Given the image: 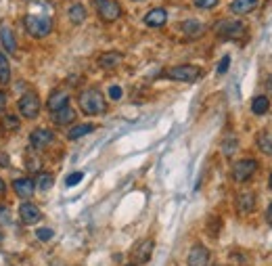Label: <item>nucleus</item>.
<instances>
[{
    "instance_id": "nucleus-1",
    "label": "nucleus",
    "mask_w": 272,
    "mask_h": 266,
    "mask_svg": "<svg viewBox=\"0 0 272 266\" xmlns=\"http://www.w3.org/2000/svg\"><path fill=\"white\" fill-rule=\"evenodd\" d=\"M78 105L86 115H99L107 111V101H105L103 92L99 88H86L80 92L78 97Z\"/></svg>"
},
{
    "instance_id": "nucleus-2",
    "label": "nucleus",
    "mask_w": 272,
    "mask_h": 266,
    "mask_svg": "<svg viewBox=\"0 0 272 266\" xmlns=\"http://www.w3.org/2000/svg\"><path fill=\"white\" fill-rule=\"evenodd\" d=\"M28 34L34 38H46L53 32V19L46 15H28L26 21H23Z\"/></svg>"
},
{
    "instance_id": "nucleus-3",
    "label": "nucleus",
    "mask_w": 272,
    "mask_h": 266,
    "mask_svg": "<svg viewBox=\"0 0 272 266\" xmlns=\"http://www.w3.org/2000/svg\"><path fill=\"white\" fill-rule=\"evenodd\" d=\"M163 76L168 80H176V82H195L201 76V69L197 65H174L165 69Z\"/></svg>"
},
{
    "instance_id": "nucleus-4",
    "label": "nucleus",
    "mask_w": 272,
    "mask_h": 266,
    "mask_svg": "<svg viewBox=\"0 0 272 266\" xmlns=\"http://www.w3.org/2000/svg\"><path fill=\"white\" fill-rule=\"evenodd\" d=\"M17 107L26 120H34V118H38V113H40V99L36 92H26V95H21V99L17 101Z\"/></svg>"
},
{
    "instance_id": "nucleus-5",
    "label": "nucleus",
    "mask_w": 272,
    "mask_h": 266,
    "mask_svg": "<svg viewBox=\"0 0 272 266\" xmlns=\"http://www.w3.org/2000/svg\"><path fill=\"white\" fill-rule=\"evenodd\" d=\"M247 32L245 23L236 21V19H224L216 26V34L220 38H226V40H236V38H243V34Z\"/></svg>"
},
{
    "instance_id": "nucleus-6",
    "label": "nucleus",
    "mask_w": 272,
    "mask_h": 266,
    "mask_svg": "<svg viewBox=\"0 0 272 266\" xmlns=\"http://www.w3.org/2000/svg\"><path fill=\"white\" fill-rule=\"evenodd\" d=\"M255 170H257V161L255 159H241V161H236V164L232 166V178L236 182H245V180H249L253 174H255Z\"/></svg>"
},
{
    "instance_id": "nucleus-7",
    "label": "nucleus",
    "mask_w": 272,
    "mask_h": 266,
    "mask_svg": "<svg viewBox=\"0 0 272 266\" xmlns=\"http://www.w3.org/2000/svg\"><path fill=\"white\" fill-rule=\"evenodd\" d=\"M97 11L103 21H117L122 17V7L117 0H97Z\"/></svg>"
},
{
    "instance_id": "nucleus-8",
    "label": "nucleus",
    "mask_w": 272,
    "mask_h": 266,
    "mask_svg": "<svg viewBox=\"0 0 272 266\" xmlns=\"http://www.w3.org/2000/svg\"><path fill=\"white\" fill-rule=\"evenodd\" d=\"M53 138H55L53 130H49V128H36V130L30 134V143H32V147L36 149V151H42V149H46V147L53 143Z\"/></svg>"
},
{
    "instance_id": "nucleus-9",
    "label": "nucleus",
    "mask_w": 272,
    "mask_h": 266,
    "mask_svg": "<svg viewBox=\"0 0 272 266\" xmlns=\"http://www.w3.org/2000/svg\"><path fill=\"white\" fill-rule=\"evenodd\" d=\"M19 218H21L23 224L32 226V224L40 222L42 212H40L38 205H34V203H30V201H26V203H21V207H19Z\"/></svg>"
},
{
    "instance_id": "nucleus-10",
    "label": "nucleus",
    "mask_w": 272,
    "mask_h": 266,
    "mask_svg": "<svg viewBox=\"0 0 272 266\" xmlns=\"http://www.w3.org/2000/svg\"><path fill=\"white\" fill-rule=\"evenodd\" d=\"M209 262V251L205 245H193L191 251H188L186 264L188 266H207Z\"/></svg>"
},
{
    "instance_id": "nucleus-11",
    "label": "nucleus",
    "mask_w": 272,
    "mask_h": 266,
    "mask_svg": "<svg viewBox=\"0 0 272 266\" xmlns=\"http://www.w3.org/2000/svg\"><path fill=\"white\" fill-rule=\"evenodd\" d=\"M13 189L17 193V197L21 199H32V195L36 193V182H34L32 178H17L13 180Z\"/></svg>"
},
{
    "instance_id": "nucleus-12",
    "label": "nucleus",
    "mask_w": 272,
    "mask_h": 266,
    "mask_svg": "<svg viewBox=\"0 0 272 266\" xmlns=\"http://www.w3.org/2000/svg\"><path fill=\"white\" fill-rule=\"evenodd\" d=\"M153 247H155V243H153V239H145V241H140V243L134 247V251H132L134 264H145V262H149L151 253H153Z\"/></svg>"
},
{
    "instance_id": "nucleus-13",
    "label": "nucleus",
    "mask_w": 272,
    "mask_h": 266,
    "mask_svg": "<svg viewBox=\"0 0 272 266\" xmlns=\"http://www.w3.org/2000/svg\"><path fill=\"white\" fill-rule=\"evenodd\" d=\"M67 101H69L67 92H65L63 88H57V90L51 92L49 101H46V109H49L51 113H55V111H59V109H63V107L67 105Z\"/></svg>"
},
{
    "instance_id": "nucleus-14",
    "label": "nucleus",
    "mask_w": 272,
    "mask_h": 266,
    "mask_svg": "<svg viewBox=\"0 0 272 266\" xmlns=\"http://www.w3.org/2000/svg\"><path fill=\"white\" fill-rule=\"evenodd\" d=\"M0 42H3L5 51H7L9 55H13V53L17 51L15 34H13V30H11V28L7 26V23H0Z\"/></svg>"
},
{
    "instance_id": "nucleus-15",
    "label": "nucleus",
    "mask_w": 272,
    "mask_h": 266,
    "mask_svg": "<svg viewBox=\"0 0 272 266\" xmlns=\"http://www.w3.org/2000/svg\"><path fill=\"white\" fill-rule=\"evenodd\" d=\"M236 207H239L241 214H251L255 210V195L251 191L239 193V197H236Z\"/></svg>"
},
{
    "instance_id": "nucleus-16",
    "label": "nucleus",
    "mask_w": 272,
    "mask_h": 266,
    "mask_svg": "<svg viewBox=\"0 0 272 266\" xmlns=\"http://www.w3.org/2000/svg\"><path fill=\"white\" fill-rule=\"evenodd\" d=\"M165 21H168V13H165V9H151L149 13L145 15V23L149 28H161V26H165Z\"/></svg>"
},
{
    "instance_id": "nucleus-17",
    "label": "nucleus",
    "mask_w": 272,
    "mask_h": 266,
    "mask_svg": "<svg viewBox=\"0 0 272 266\" xmlns=\"http://www.w3.org/2000/svg\"><path fill=\"white\" fill-rule=\"evenodd\" d=\"M124 61V55L122 53H117V51H109V53H103L101 57H99V65L103 67V69H113V67H117Z\"/></svg>"
},
{
    "instance_id": "nucleus-18",
    "label": "nucleus",
    "mask_w": 272,
    "mask_h": 266,
    "mask_svg": "<svg viewBox=\"0 0 272 266\" xmlns=\"http://www.w3.org/2000/svg\"><path fill=\"white\" fill-rule=\"evenodd\" d=\"M257 5H259V0H232L230 11L234 15H249Z\"/></svg>"
},
{
    "instance_id": "nucleus-19",
    "label": "nucleus",
    "mask_w": 272,
    "mask_h": 266,
    "mask_svg": "<svg viewBox=\"0 0 272 266\" xmlns=\"http://www.w3.org/2000/svg\"><path fill=\"white\" fill-rule=\"evenodd\" d=\"M76 120V109H72L69 105H65L63 109H59L53 113V122L57 126H67V124H72Z\"/></svg>"
},
{
    "instance_id": "nucleus-20",
    "label": "nucleus",
    "mask_w": 272,
    "mask_h": 266,
    "mask_svg": "<svg viewBox=\"0 0 272 266\" xmlns=\"http://www.w3.org/2000/svg\"><path fill=\"white\" fill-rule=\"evenodd\" d=\"M182 32L186 34L188 38H199V36H203V32H205V26L203 23H199L195 19H188L182 23Z\"/></svg>"
},
{
    "instance_id": "nucleus-21",
    "label": "nucleus",
    "mask_w": 272,
    "mask_h": 266,
    "mask_svg": "<svg viewBox=\"0 0 272 266\" xmlns=\"http://www.w3.org/2000/svg\"><path fill=\"white\" fill-rule=\"evenodd\" d=\"M94 128H97L94 124H76L74 128H69L67 138H69V141H78V138H82V136H86V134L94 132Z\"/></svg>"
},
{
    "instance_id": "nucleus-22",
    "label": "nucleus",
    "mask_w": 272,
    "mask_h": 266,
    "mask_svg": "<svg viewBox=\"0 0 272 266\" xmlns=\"http://www.w3.org/2000/svg\"><path fill=\"white\" fill-rule=\"evenodd\" d=\"M67 17H69V21H72V23L80 26V23L86 21V9L82 7L80 3H78V5H72V7H69V11H67Z\"/></svg>"
},
{
    "instance_id": "nucleus-23",
    "label": "nucleus",
    "mask_w": 272,
    "mask_h": 266,
    "mask_svg": "<svg viewBox=\"0 0 272 266\" xmlns=\"http://www.w3.org/2000/svg\"><path fill=\"white\" fill-rule=\"evenodd\" d=\"M257 147L264 155L272 157V132H259L257 134Z\"/></svg>"
},
{
    "instance_id": "nucleus-24",
    "label": "nucleus",
    "mask_w": 272,
    "mask_h": 266,
    "mask_svg": "<svg viewBox=\"0 0 272 266\" xmlns=\"http://www.w3.org/2000/svg\"><path fill=\"white\" fill-rule=\"evenodd\" d=\"M34 182H36V189H40V191H49L53 184H55V176L51 174V172H40Z\"/></svg>"
},
{
    "instance_id": "nucleus-25",
    "label": "nucleus",
    "mask_w": 272,
    "mask_h": 266,
    "mask_svg": "<svg viewBox=\"0 0 272 266\" xmlns=\"http://www.w3.org/2000/svg\"><path fill=\"white\" fill-rule=\"evenodd\" d=\"M11 82V65L5 53H0V84L7 86Z\"/></svg>"
},
{
    "instance_id": "nucleus-26",
    "label": "nucleus",
    "mask_w": 272,
    "mask_h": 266,
    "mask_svg": "<svg viewBox=\"0 0 272 266\" xmlns=\"http://www.w3.org/2000/svg\"><path fill=\"white\" fill-rule=\"evenodd\" d=\"M270 109V101H268V97H255L253 101H251V111L255 113V115H264L266 111Z\"/></svg>"
},
{
    "instance_id": "nucleus-27",
    "label": "nucleus",
    "mask_w": 272,
    "mask_h": 266,
    "mask_svg": "<svg viewBox=\"0 0 272 266\" xmlns=\"http://www.w3.org/2000/svg\"><path fill=\"white\" fill-rule=\"evenodd\" d=\"M19 126H21V122H19V118L17 115H5L3 118V128L5 130H9V132H15V130H19Z\"/></svg>"
},
{
    "instance_id": "nucleus-28",
    "label": "nucleus",
    "mask_w": 272,
    "mask_h": 266,
    "mask_svg": "<svg viewBox=\"0 0 272 266\" xmlns=\"http://www.w3.org/2000/svg\"><path fill=\"white\" fill-rule=\"evenodd\" d=\"M236 147H239V143H236V138L234 136H226V141H224L222 145V151L226 157H230L232 153H236Z\"/></svg>"
},
{
    "instance_id": "nucleus-29",
    "label": "nucleus",
    "mask_w": 272,
    "mask_h": 266,
    "mask_svg": "<svg viewBox=\"0 0 272 266\" xmlns=\"http://www.w3.org/2000/svg\"><path fill=\"white\" fill-rule=\"evenodd\" d=\"M193 5L197 7V9H214V7H218L220 5V0H193Z\"/></svg>"
},
{
    "instance_id": "nucleus-30",
    "label": "nucleus",
    "mask_w": 272,
    "mask_h": 266,
    "mask_svg": "<svg viewBox=\"0 0 272 266\" xmlns=\"http://www.w3.org/2000/svg\"><path fill=\"white\" fill-rule=\"evenodd\" d=\"M82 178H84V174H82V172H74V174H69V176H67L65 184H67V187H76V184H78Z\"/></svg>"
},
{
    "instance_id": "nucleus-31",
    "label": "nucleus",
    "mask_w": 272,
    "mask_h": 266,
    "mask_svg": "<svg viewBox=\"0 0 272 266\" xmlns=\"http://www.w3.org/2000/svg\"><path fill=\"white\" fill-rule=\"evenodd\" d=\"M53 228H38L36 230V237L40 239V241H49V239H53Z\"/></svg>"
},
{
    "instance_id": "nucleus-32",
    "label": "nucleus",
    "mask_w": 272,
    "mask_h": 266,
    "mask_svg": "<svg viewBox=\"0 0 272 266\" xmlns=\"http://www.w3.org/2000/svg\"><path fill=\"white\" fill-rule=\"evenodd\" d=\"M228 65H230V57H222V61L218 63V74H226L228 72Z\"/></svg>"
},
{
    "instance_id": "nucleus-33",
    "label": "nucleus",
    "mask_w": 272,
    "mask_h": 266,
    "mask_svg": "<svg viewBox=\"0 0 272 266\" xmlns=\"http://www.w3.org/2000/svg\"><path fill=\"white\" fill-rule=\"evenodd\" d=\"M122 95H124V92H122V88H120V86H111V88H109V97H111L113 101H120V99H122Z\"/></svg>"
},
{
    "instance_id": "nucleus-34",
    "label": "nucleus",
    "mask_w": 272,
    "mask_h": 266,
    "mask_svg": "<svg viewBox=\"0 0 272 266\" xmlns=\"http://www.w3.org/2000/svg\"><path fill=\"white\" fill-rule=\"evenodd\" d=\"M9 166H11V157L5 151H0V168H9Z\"/></svg>"
},
{
    "instance_id": "nucleus-35",
    "label": "nucleus",
    "mask_w": 272,
    "mask_h": 266,
    "mask_svg": "<svg viewBox=\"0 0 272 266\" xmlns=\"http://www.w3.org/2000/svg\"><path fill=\"white\" fill-rule=\"evenodd\" d=\"M7 103H9V97H7V92H5V90H0V113L5 111Z\"/></svg>"
},
{
    "instance_id": "nucleus-36",
    "label": "nucleus",
    "mask_w": 272,
    "mask_h": 266,
    "mask_svg": "<svg viewBox=\"0 0 272 266\" xmlns=\"http://www.w3.org/2000/svg\"><path fill=\"white\" fill-rule=\"evenodd\" d=\"M266 220H268V224H272V201H270L268 210H266Z\"/></svg>"
},
{
    "instance_id": "nucleus-37",
    "label": "nucleus",
    "mask_w": 272,
    "mask_h": 266,
    "mask_svg": "<svg viewBox=\"0 0 272 266\" xmlns=\"http://www.w3.org/2000/svg\"><path fill=\"white\" fill-rule=\"evenodd\" d=\"M5 191H7V184H5L3 178H0V195H5Z\"/></svg>"
},
{
    "instance_id": "nucleus-38",
    "label": "nucleus",
    "mask_w": 272,
    "mask_h": 266,
    "mask_svg": "<svg viewBox=\"0 0 272 266\" xmlns=\"http://www.w3.org/2000/svg\"><path fill=\"white\" fill-rule=\"evenodd\" d=\"M270 189H272V174H270Z\"/></svg>"
},
{
    "instance_id": "nucleus-39",
    "label": "nucleus",
    "mask_w": 272,
    "mask_h": 266,
    "mask_svg": "<svg viewBox=\"0 0 272 266\" xmlns=\"http://www.w3.org/2000/svg\"><path fill=\"white\" fill-rule=\"evenodd\" d=\"M126 266H136V264H126Z\"/></svg>"
},
{
    "instance_id": "nucleus-40",
    "label": "nucleus",
    "mask_w": 272,
    "mask_h": 266,
    "mask_svg": "<svg viewBox=\"0 0 272 266\" xmlns=\"http://www.w3.org/2000/svg\"><path fill=\"white\" fill-rule=\"evenodd\" d=\"M132 3H140V0H132Z\"/></svg>"
}]
</instances>
